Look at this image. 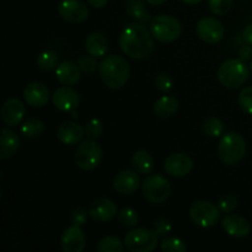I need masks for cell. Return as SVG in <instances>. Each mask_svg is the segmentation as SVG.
<instances>
[{
  "instance_id": "cell-1",
  "label": "cell",
  "mask_w": 252,
  "mask_h": 252,
  "mask_svg": "<svg viewBox=\"0 0 252 252\" xmlns=\"http://www.w3.org/2000/svg\"><path fill=\"white\" fill-rule=\"evenodd\" d=\"M118 42L123 53L138 61L149 58L154 51L152 32L144 25L138 22L128 25L121 32Z\"/></svg>"
},
{
  "instance_id": "cell-2",
  "label": "cell",
  "mask_w": 252,
  "mask_h": 252,
  "mask_svg": "<svg viewBox=\"0 0 252 252\" xmlns=\"http://www.w3.org/2000/svg\"><path fill=\"white\" fill-rule=\"evenodd\" d=\"M98 71L103 84L112 90L122 89L130 76L129 63L117 54L106 56L100 63Z\"/></svg>"
},
{
  "instance_id": "cell-3",
  "label": "cell",
  "mask_w": 252,
  "mask_h": 252,
  "mask_svg": "<svg viewBox=\"0 0 252 252\" xmlns=\"http://www.w3.org/2000/svg\"><path fill=\"white\" fill-rule=\"evenodd\" d=\"M246 154V142L239 133L226 132L218 144V155L221 162L236 165Z\"/></svg>"
},
{
  "instance_id": "cell-4",
  "label": "cell",
  "mask_w": 252,
  "mask_h": 252,
  "mask_svg": "<svg viewBox=\"0 0 252 252\" xmlns=\"http://www.w3.org/2000/svg\"><path fill=\"white\" fill-rule=\"evenodd\" d=\"M218 79L228 89H238L249 79V68L241 59H228L218 69Z\"/></svg>"
},
{
  "instance_id": "cell-5",
  "label": "cell",
  "mask_w": 252,
  "mask_h": 252,
  "mask_svg": "<svg viewBox=\"0 0 252 252\" xmlns=\"http://www.w3.org/2000/svg\"><path fill=\"white\" fill-rule=\"evenodd\" d=\"M149 30L155 39L169 43L181 36L182 26L179 20L171 15H159L150 20Z\"/></svg>"
},
{
  "instance_id": "cell-6",
  "label": "cell",
  "mask_w": 252,
  "mask_h": 252,
  "mask_svg": "<svg viewBox=\"0 0 252 252\" xmlns=\"http://www.w3.org/2000/svg\"><path fill=\"white\" fill-rule=\"evenodd\" d=\"M74 159H75V164L78 165L79 169L84 170V171H91L101 164L102 149L95 139L89 138V139L83 140L78 145Z\"/></svg>"
},
{
  "instance_id": "cell-7",
  "label": "cell",
  "mask_w": 252,
  "mask_h": 252,
  "mask_svg": "<svg viewBox=\"0 0 252 252\" xmlns=\"http://www.w3.org/2000/svg\"><path fill=\"white\" fill-rule=\"evenodd\" d=\"M171 184L161 175H150L144 180L142 186L143 196L153 204H161L171 194Z\"/></svg>"
},
{
  "instance_id": "cell-8",
  "label": "cell",
  "mask_w": 252,
  "mask_h": 252,
  "mask_svg": "<svg viewBox=\"0 0 252 252\" xmlns=\"http://www.w3.org/2000/svg\"><path fill=\"white\" fill-rule=\"evenodd\" d=\"M158 238L154 230L138 228L130 230L125 236V248L130 252H153L158 246Z\"/></svg>"
},
{
  "instance_id": "cell-9",
  "label": "cell",
  "mask_w": 252,
  "mask_h": 252,
  "mask_svg": "<svg viewBox=\"0 0 252 252\" xmlns=\"http://www.w3.org/2000/svg\"><path fill=\"white\" fill-rule=\"evenodd\" d=\"M192 221L202 228H211L220 219V209L208 201H197L189 208Z\"/></svg>"
},
{
  "instance_id": "cell-10",
  "label": "cell",
  "mask_w": 252,
  "mask_h": 252,
  "mask_svg": "<svg viewBox=\"0 0 252 252\" xmlns=\"http://www.w3.org/2000/svg\"><path fill=\"white\" fill-rule=\"evenodd\" d=\"M197 36L209 44L218 43L225 34V27L214 17H203L197 24Z\"/></svg>"
},
{
  "instance_id": "cell-11",
  "label": "cell",
  "mask_w": 252,
  "mask_h": 252,
  "mask_svg": "<svg viewBox=\"0 0 252 252\" xmlns=\"http://www.w3.org/2000/svg\"><path fill=\"white\" fill-rule=\"evenodd\" d=\"M58 14L70 24H80L89 17V7L81 0H62L58 4Z\"/></svg>"
},
{
  "instance_id": "cell-12",
  "label": "cell",
  "mask_w": 252,
  "mask_h": 252,
  "mask_svg": "<svg viewBox=\"0 0 252 252\" xmlns=\"http://www.w3.org/2000/svg\"><path fill=\"white\" fill-rule=\"evenodd\" d=\"M193 161L185 153H174L165 160L164 169L172 177L187 176L192 171Z\"/></svg>"
},
{
  "instance_id": "cell-13",
  "label": "cell",
  "mask_w": 252,
  "mask_h": 252,
  "mask_svg": "<svg viewBox=\"0 0 252 252\" xmlns=\"http://www.w3.org/2000/svg\"><path fill=\"white\" fill-rule=\"evenodd\" d=\"M52 101L57 110L62 112H74L80 105V97L78 93L68 86H63L54 91Z\"/></svg>"
},
{
  "instance_id": "cell-14",
  "label": "cell",
  "mask_w": 252,
  "mask_h": 252,
  "mask_svg": "<svg viewBox=\"0 0 252 252\" xmlns=\"http://www.w3.org/2000/svg\"><path fill=\"white\" fill-rule=\"evenodd\" d=\"M89 216L97 223H108L117 216V207L108 198H97L89 207Z\"/></svg>"
},
{
  "instance_id": "cell-15",
  "label": "cell",
  "mask_w": 252,
  "mask_h": 252,
  "mask_svg": "<svg viewBox=\"0 0 252 252\" xmlns=\"http://www.w3.org/2000/svg\"><path fill=\"white\" fill-rule=\"evenodd\" d=\"M86 245L85 234L80 226L71 225L63 231L61 236V246L65 252H83Z\"/></svg>"
},
{
  "instance_id": "cell-16",
  "label": "cell",
  "mask_w": 252,
  "mask_h": 252,
  "mask_svg": "<svg viewBox=\"0 0 252 252\" xmlns=\"http://www.w3.org/2000/svg\"><path fill=\"white\" fill-rule=\"evenodd\" d=\"M22 95H24L25 101L32 107H43L48 103L49 97H51L49 89L39 81L27 84Z\"/></svg>"
},
{
  "instance_id": "cell-17",
  "label": "cell",
  "mask_w": 252,
  "mask_h": 252,
  "mask_svg": "<svg viewBox=\"0 0 252 252\" xmlns=\"http://www.w3.org/2000/svg\"><path fill=\"white\" fill-rule=\"evenodd\" d=\"M140 185V179L137 171L132 170H123L118 172L113 179V189L117 193L128 196L133 194Z\"/></svg>"
},
{
  "instance_id": "cell-18",
  "label": "cell",
  "mask_w": 252,
  "mask_h": 252,
  "mask_svg": "<svg viewBox=\"0 0 252 252\" xmlns=\"http://www.w3.org/2000/svg\"><path fill=\"white\" fill-rule=\"evenodd\" d=\"M1 120L4 121L5 125L10 127H16L17 125L21 123L25 116V106L19 98H7L1 106L0 110Z\"/></svg>"
},
{
  "instance_id": "cell-19",
  "label": "cell",
  "mask_w": 252,
  "mask_h": 252,
  "mask_svg": "<svg viewBox=\"0 0 252 252\" xmlns=\"http://www.w3.org/2000/svg\"><path fill=\"white\" fill-rule=\"evenodd\" d=\"M221 226L229 235L234 238H245L251 230V225L248 219L239 214H228L221 220Z\"/></svg>"
},
{
  "instance_id": "cell-20",
  "label": "cell",
  "mask_w": 252,
  "mask_h": 252,
  "mask_svg": "<svg viewBox=\"0 0 252 252\" xmlns=\"http://www.w3.org/2000/svg\"><path fill=\"white\" fill-rule=\"evenodd\" d=\"M84 135H85V128L71 121L62 123L57 129V137L65 145L78 144L83 140Z\"/></svg>"
},
{
  "instance_id": "cell-21",
  "label": "cell",
  "mask_w": 252,
  "mask_h": 252,
  "mask_svg": "<svg viewBox=\"0 0 252 252\" xmlns=\"http://www.w3.org/2000/svg\"><path fill=\"white\" fill-rule=\"evenodd\" d=\"M57 80L63 85H75L80 81V68L78 63L64 61L56 68Z\"/></svg>"
},
{
  "instance_id": "cell-22",
  "label": "cell",
  "mask_w": 252,
  "mask_h": 252,
  "mask_svg": "<svg viewBox=\"0 0 252 252\" xmlns=\"http://www.w3.org/2000/svg\"><path fill=\"white\" fill-rule=\"evenodd\" d=\"M20 148V138L9 128L0 130V160H6L14 157Z\"/></svg>"
},
{
  "instance_id": "cell-23",
  "label": "cell",
  "mask_w": 252,
  "mask_h": 252,
  "mask_svg": "<svg viewBox=\"0 0 252 252\" xmlns=\"http://www.w3.org/2000/svg\"><path fill=\"white\" fill-rule=\"evenodd\" d=\"M85 48L94 57H105L108 52V39L101 32H93L86 37Z\"/></svg>"
},
{
  "instance_id": "cell-24",
  "label": "cell",
  "mask_w": 252,
  "mask_h": 252,
  "mask_svg": "<svg viewBox=\"0 0 252 252\" xmlns=\"http://www.w3.org/2000/svg\"><path fill=\"white\" fill-rule=\"evenodd\" d=\"M132 166L140 175H149L154 170V159L147 150H138L132 157Z\"/></svg>"
},
{
  "instance_id": "cell-25",
  "label": "cell",
  "mask_w": 252,
  "mask_h": 252,
  "mask_svg": "<svg viewBox=\"0 0 252 252\" xmlns=\"http://www.w3.org/2000/svg\"><path fill=\"white\" fill-rule=\"evenodd\" d=\"M177 110H179V100L175 96H162L154 105V113L161 118L171 117L177 112Z\"/></svg>"
},
{
  "instance_id": "cell-26",
  "label": "cell",
  "mask_w": 252,
  "mask_h": 252,
  "mask_svg": "<svg viewBox=\"0 0 252 252\" xmlns=\"http://www.w3.org/2000/svg\"><path fill=\"white\" fill-rule=\"evenodd\" d=\"M126 11L142 24L149 20V14L145 11L144 0H126Z\"/></svg>"
},
{
  "instance_id": "cell-27",
  "label": "cell",
  "mask_w": 252,
  "mask_h": 252,
  "mask_svg": "<svg viewBox=\"0 0 252 252\" xmlns=\"http://www.w3.org/2000/svg\"><path fill=\"white\" fill-rule=\"evenodd\" d=\"M44 130V125L39 118H30L27 120L24 125L20 128V132L24 135L25 138H29V139H34V138H38L39 135L43 133Z\"/></svg>"
},
{
  "instance_id": "cell-28",
  "label": "cell",
  "mask_w": 252,
  "mask_h": 252,
  "mask_svg": "<svg viewBox=\"0 0 252 252\" xmlns=\"http://www.w3.org/2000/svg\"><path fill=\"white\" fill-rule=\"evenodd\" d=\"M37 65L41 70L51 71L58 66V56L54 51H44L37 58Z\"/></svg>"
},
{
  "instance_id": "cell-29",
  "label": "cell",
  "mask_w": 252,
  "mask_h": 252,
  "mask_svg": "<svg viewBox=\"0 0 252 252\" xmlns=\"http://www.w3.org/2000/svg\"><path fill=\"white\" fill-rule=\"evenodd\" d=\"M125 249V243L116 236H106L101 239L100 243L96 246L98 252H122Z\"/></svg>"
},
{
  "instance_id": "cell-30",
  "label": "cell",
  "mask_w": 252,
  "mask_h": 252,
  "mask_svg": "<svg viewBox=\"0 0 252 252\" xmlns=\"http://www.w3.org/2000/svg\"><path fill=\"white\" fill-rule=\"evenodd\" d=\"M202 128H203V132L206 133L208 137H212V138L220 137V135L224 133L223 122L217 117L206 118L203 125H202Z\"/></svg>"
},
{
  "instance_id": "cell-31",
  "label": "cell",
  "mask_w": 252,
  "mask_h": 252,
  "mask_svg": "<svg viewBox=\"0 0 252 252\" xmlns=\"http://www.w3.org/2000/svg\"><path fill=\"white\" fill-rule=\"evenodd\" d=\"M118 221H120L123 226L133 228V226L138 225L139 216H138L135 209L129 208V207H126V208H122L120 212H118Z\"/></svg>"
},
{
  "instance_id": "cell-32",
  "label": "cell",
  "mask_w": 252,
  "mask_h": 252,
  "mask_svg": "<svg viewBox=\"0 0 252 252\" xmlns=\"http://www.w3.org/2000/svg\"><path fill=\"white\" fill-rule=\"evenodd\" d=\"M160 249L164 252H186L187 246L182 240L177 238H166L161 244Z\"/></svg>"
},
{
  "instance_id": "cell-33",
  "label": "cell",
  "mask_w": 252,
  "mask_h": 252,
  "mask_svg": "<svg viewBox=\"0 0 252 252\" xmlns=\"http://www.w3.org/2000/svg\"><path fill=\"white\" fill-rule=\"evenodd\" d=\"M234 0H208L211 11L216 15H225L231 10Z\"/></svg>"
},
{
  "instance_id": "cell-34",
  "label": "cell",
  "mask_w": 252,
  "mask_h": 252,
  "mask_svg": "<svg viewBox=\"0 0 252 252\" xmlns=\"http://www.w3.org/2000/svg\"><path fill=\"white\" fill-rule=\"evenodd\" d=\"M103 125L98 118H93L85 125V134L91 139H97L102 135Z\"/></svg>"
},
{
  "instance_id": "cell-35",
  "label": "cell",
  "mask_w": 252,
  "mask_h": 252,
  "mask_svg": "<svg viewBox=\"0 0 252 252\" xmlns=\"http://www.w3.org/2000/svg\"><path fill=\"white\" fill-rule=\"evenodd\" d=\"M239 105L244 112L252 115V86H246L240 91Z\"/></svg>"
},
{
  "instance_id": "cell-36",
  "label": "cell",
  "mask_w": 252,
  "mask_h": 252,
  "mask_svg": "<svg viewBox=\"0 0 252 252\" xmlns=\"http://www.w3.org/2000/svg\"><path fill=\"white\" fill-rule=\"evenodd\" d=\"M78 65L81 71L86 74H91L100 66V64L97 63L95 57L89 54V56H83L78 59Z\"/></svg>"
},
{
  "instance_id": "cell-37",
  "label": "cell",
  "mask_w": 252,
  "mask_h": 252,
  "mask_svg": "<svg viewBox=\"0 0 252 252\" xmlns=\"http://www.w3.org/2000/svg\"><path fill=\"white\" fill-rule=\"evenodd\" d=\"M238 197L234 194H225L218 202V207L223 213H231L238 207Z\"/></svg>"
},
{
  "instance_id": "cell-38",
  "label": "cell",
  "mask_w": 252,
  "mask_h": 252,
  "mask_svg": "<svg viewBox=\"0 0 252 252\" xmlns=\"http://www.w3.org/2000/svg\"><path fill=\"white\" fill-rule=\"evenodd\" d=\"M155 85L160 91L167 93V91L172 90V88H174V81H172V78L169 74L161 73L155 76Z\"/></svg>"
},
{
  "instance_id": "cell-39",
  "label": "cell",
  "mask_w": 252,
  "mask_h": 252,
  "mask_svg": "<svg viewBox=\"0 0 252 252\" xmlns=\"http://www.w3.org/2000/svg\"><path fill=\"white\" fill-rule=\"evenodd\" d=\"M153 230L158 236H165L171 231V223L165 218H159L153 223Z\"/></svg>"
},
{
  "instance_id": "cell-40",
  "label": "cell",
  "mask_w": 252,
  "mask_h": 252,
  "mask_svg": "<svg viewBox=\"0 0 252 252\" xmlns=\"http://www.w3.org/2000/svg\"><path fill=\"white\" fill-rule=\"evenodd\" d=\"M88 220V212L85 211L81 207H78V208L74 209L70 214V221L73 223V225L83 226L84 224Z\"/></svg>"
},
{
  "instance_id": "cell-41",
  "label": "cell",
  "mask_w": 252,
  "mask_h": 252,
  "mask_svg": "<svg viewBox=\"0 0 252 252\" xmlns=\"http://www.w3.org/2000/svg\"><path fill=\"white\" fill-rule=\"evenodd\" d=\"M239 56L243 62H248L252 58V48L250 46H243L239 51Z\"/></svg>"
},
{
  "instance_id": "cell-42",
  "label": "cell",
  "mask_w": 252,
  "mask_h": 252,
  "mask_svg": "<svg viewBox=\"0 0 252 252\" xmlns=\"http://www.w3.org/2000/svg\"><path fill=\"white\" fill-rule=\"evenodd\" d=\"M243 37L250 46H252V24L245 27L243 32Z\"/></svg>"
},
{
  "instance_id": "cell-43",
  "label": "cell",
  "mask_w": 252,
  "mask_h": 252,
  "mask_svg": "<svg viewBox=\"0 0 252 252\" xmlns=\"http://www.w3.org/2000/svg\"><path fill=\"white\" fill-rule=\"evenodd\" d=\"M89 5H91L93 7H96V9H100V7H103L108 2V0H88Z\"/></svg>"
},
{
  "instance_id": "cell-44",
  "label": "cell",
  "mask_w": 252,
  "mask_h": 252,
  "mask_svg": "<svg viewBox=\"0 0 252 252\" xmlns=\"http://www.w3.org/2000/svg\"><path fill=\"white\" fill-rule=\"evenodd\" d=\"M148 2H149L150 5H155V6H158V5H161L164 4V2H166L167 0H147Z\"/></svg>"
},
{
  "instance_id": "cell-45",
  "label": "cell",
  "mask_w": 252,
  "mask_h": 252,
  "mask_svg": "<svg viewBox=\"0 0 252 252\" xmlns=\"http://www.w3.org/2000/svg\"><path fill=\"white\" fill-rule=\"evenodd\" d=\"M185 4H189V5H197L202 1V0H182Z\"/></svg>"
},
{
  "instance_id": "cell-46",
  "label": "cell",
  "mask_w": 252,
  "mask_h": 252,
  "mask_svg": "<svg viewBox=\"0 0 252 252\" xmlns=\"http://www.w3.org/2000/svg\"><path fill=\"white\" fill-rule=\"evenodd\" d=\"M250 69H251V71H252V62H251V64H250Z\"/></svg>"
}]
</instances>
